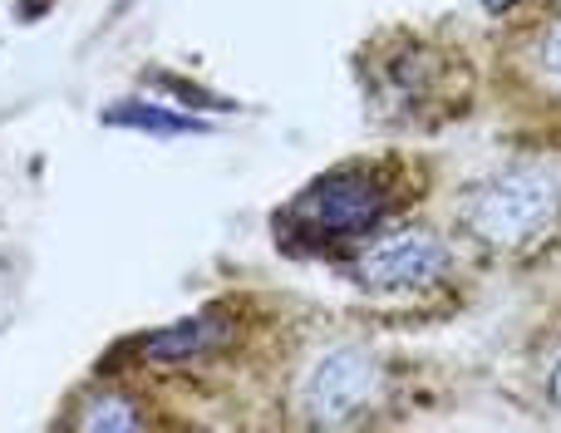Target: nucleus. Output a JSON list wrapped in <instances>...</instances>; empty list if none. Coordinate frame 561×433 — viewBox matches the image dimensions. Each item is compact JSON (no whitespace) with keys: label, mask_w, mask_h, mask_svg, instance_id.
<instances>
[{"label":"nucleus","mask_w":561,"mask_h":433,"mask_svg":"<svg viewBox=\"0 0 561 433\" xmlns=\"http://www.w3.org/2000/svg\"><path fill=\"white\" fill-rule=\"evenodd\" d=\"M561 203V178L552 168H507L488 178L468 203V227L493 247H517L552 221Z\"/></svg>","instance_id":"f257e3e1"},{"label":"nucleus","mask_w":561,"mask_h":433,"mask_svg":"<svg viewBox=\"0 0 561 433\" xmlns=\"http://www.w3.org/2000/svg\"><path fill=\"white\" fill-rule=\"evenodd\" d=\"M379 213H385V187L369 173H330L290 207V217L325 237H355V231L375 227Z\"/></svg>","instance_id":"f03ea898"},{"label":"nucleus","mask_w":561,"mask_h":433,"mask_svg":"<svg viewBox=\"0 0 561 433\" xmlns=\"http://www.w3.org/2000/svg\"><path fill=\"white\" fill-rule=\"evenodd\" d=\"M448 271V247L428 231H389L359 257L355 281L369 290H419Z\"/></svg>","instance_id":"7ed1b4c3"},{"label":"nucleus","mask_w":561,"mask_h":433,"mask_svg":"<svg viewBox=\"0 0 561 433\" xmlns=\"http://www.w3.org/2000/svg\"><path fill=\"white\" fill-rule=\"evenodd\" d=\"M375 385H379V365L365 350H330V355H320L316 365H310L300 399H306L310 419L340 424V419H350L359 404H369Z\"/></svg>","instance_id":"20e7f679"},{"label":"nucleus","mask_w":561,"mask_h":433,"mask_svg":"<svg viewBox=\"0 0 561 433\" xmlns=\"http://www.w3.org/2000/svg\"><path fill=\"white\" fill-rule=\"evenodd\" d=\"M108 128H134V134H153V138H187V134H207L213 124H203L197 114H178V109H158L144 99H124V104L104 109Z\"/></svg>","instance_id":"39448f33"},{"label":"nucleus","mask_w":561,"mask_h":433,"mask_svg":"<svg viewBox=\"0 0 561 433\" xmlns=\"http://www.w3.org/2000/svg\"><path fill=\"white\" fill-rule=\"evenodd\" d=\"M227 340V326L217 316H193V320H178L173 330H158V335L144 340V360L153 365H168V360H193L203 350L222 345Z\"/></svg>","instance_id":"423d86ee"},{"label":"nucleus","mask_w":561,"mask_h":433,"mask_svg":"<svg viewBox=\"0 0 561 433\" xmlns=\"http://www.w3.org/2000/svg\"><path fill=\"white\" fill-rule=\"evenodd\" d=\"M79 429H89V433H124V429H144V414H138L128 399H118V395H108V399H94V409H84L79 414Z\"/></svg>","instance_id":"0eeeda50"},{"label":"nucleus","mask_w":561,"mask_h":433,"mask_svg":"<svg viewBox=\"0 0 561 433\" xmlns=\"http://www.w3.org/2000/svg\"><path fill=\"white\" fill-rule=\"evenodd\" d=\"M542 55H547V75H552L557 84H561V25L552 30V35H547V49H542Z\"/></svg>","instance_id":"6e6552de"},{"label":"nucleus","mask_w":561,"mask_h":433,"mask_svg":"<svg viewBox=\"0 0 561 433\" xmlns=\"http://www.w3.org/2000/svg\"><path fill=\"white\" fill-rule=\"evenodd\" d=\"M478 5H483V10H493V15H503V10H513L517 0H478Z\"/></svg>","instance_id":"1a4fd4ad"},{"label":"nucleus","mask_w":561,"mask_h":433,"mask_svg":"<svg viewBox=\"0 0 561 433\" xmlns=\"http://www.w3.org/2000/svg\"><path fill=\"white\" fill-rule=\"evenodd\" d=\"M552 404L561 409V365H557V375H552Z\"/></svg>","instance_id":"9d476101"}]
</instances>
